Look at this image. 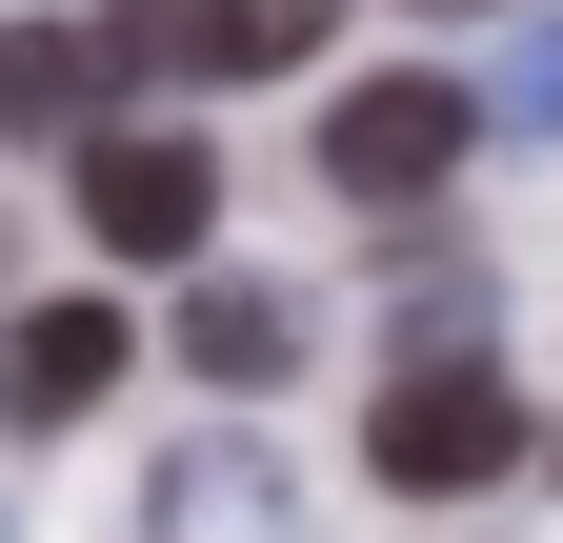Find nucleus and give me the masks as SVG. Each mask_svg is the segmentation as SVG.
Wrapping results in <instances>:
<instances>
[{
  "label": "nucleus",
  "instance_id": "2",
  "mask_svg": "<svg viewBox=\"0 0 563 543\" xmlns=\"http://www.w3.org/2000/svg\"><path fill=\"white\" fill-rule=\"evenodd\" d=\"M463 142H483V101H463V81H422V60L322 101V181H342V201H383V222H402V201H443Z\"/></svg>",
  "mask_w": 563,
  "mask_h": 543
},
{
  "label": "nucleus",
  "instance_id": "4",
  "mask_svg": "<svg viewBox=\"0 0 563 543\" xmlns=\"http://www.w3.org/2000/svg\"><path fill=\"white\" fill-rule=\"evenodd\" d=\"M121 383V302H21V322H0V423H81V402Z\"/></svg>",
  "mask_w": 563,
  "mask_h": 543
},
{
  "label": "nucleus",
  "instance_id": "9",
  "mask_svg": "<svg viewBox=\"0 0 563 543\" xmlns=\"http://www.w3.org/2000/svg\"><path fill=\"white\" fill-rule=\"evenodd\" d=\"M282 60H322V0H242V81H282Z\"/></svg>",
  "mask_w": 563,
  "mask_h": 543
},
{
  "label": "nucleus",
  "instance_id": "3",
  "mask_svg": "<svg viewBox=\"0 0 563 543\" xmlns=\"http://www.w3.org/2000/svg\"><path fill=\"white\" fill-rule=\"evenodd\" d=\"M81 222L121 262H201V222H222V162L181 142V121H121V142H81Z\"/></svg>",
  "mask_w": 563,
  "mask_h": 543
},
{
  "label": "nucleus",
  "instance_id": "11",
  "mask_svg": "<svg viewBox=\"0 0 563 543\" xmlns=\"http://www.w3.org/2000/svg\"><path fill=\"white\" fill-rule=\"evenodd\" d=\"M443 21H483V0H443Z\"/></svg>",
  "mask_w": 563,
  "mask_h": 543
},
{
  "label": "nucleus",
  "instance_id": "5",
  "mask_svg": "<svg viewBox=\"0 0 563 543\" xmlns=\"http://www.w3.org/2000/svg\"><path fill=\"white\" fill-rule=\"evenodd\" d=\"M121 101V41L101 21H0V142H81Z\"/></svg>",
  "mask_w": 563,
  "mask_h": 543
},
{
  "label": "nucleus",
  "instance_id": "10",
  "mask_svg": "<svg viewBox=\"0 0 563 543\" xmlns=\"http://www.w3.org/2000/svg\"><path fill=\"white\" fill-rule=\"evenodd\" d=\"M504 101H523V142H563V21H523V60H504Z\"/></svg>",
  "mask_w": 563,
  "mask_h": 543
},
{
  "label": "nucleus",
  "instance_id": "7",
  "mask_svg": "<svg viewBox=\"0 0 563 543\" xmlns=\"http://www.w3.org/2000/svg\"><path fill=\"white\" fill-rule=\"evenodd\" d=\"M181 363H201V383H282V363H302V302H282V282H242V262H201Z\"/></svg>",
  "mask_w": 563,
  "mask_h": 543
},
{
  "label": "nucleus",
  "instance_id": "6",
  "mask_svg": "<svg viewBox=\"0 0 563 543\" xmlns=\"http://www.w3.org/2000/svg\"><path fill=\"white\" fill-rule=\"evenodd\" d=\"M141 543H302V503H282V463H262V443H181V463H162V503H141Z\"/></svg>",
  "mask_w": 563,
  "mask_h": 543
},
{
  "label": "nucleus",
  "instance_id": "1",
  "mask_svg": "<svg viewBox=\"0 0 563 543\" xmlns=\"http://www.w3.org/2000/svg\"><path fill=\"white\" fill-rule=\"evenodd\" d=\"M363 463H383L402 503H463V484H523V383H504V363H463V343H422V363L383 383Z\"/></svg>",
  "mask_w": 563,
  "mask_h": 543
},
{
  "label": "nucleus",
  "instance_id": "8",
  "mask_svg": "<svg viewBox=\"0 0 563 543\" xmlns=\"http://www.w3.org/2000/svg\"><path fill=\"white\" fill-rule=\"evenodd\" d=\"M121 81H242V0H101Z\"/></svg>",
  "mask_w": 563,
  "mask_h": 543
}]
</instances>
